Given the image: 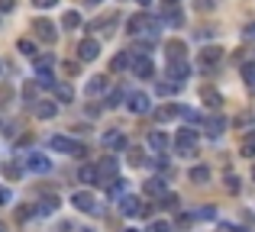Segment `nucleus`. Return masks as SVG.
Instances as JSON below:
<instances>
[{
  "instance_id": "11",
  "label": "nucleus",
  "mask_w": 255,
  "mask_h": 232,
  "mask_svg": "<svg viewBox=\"0 0 255 232\" xmlns=\"http://www.w3.org/2000/svg\"><path fill=\"white\" fill-rule=\"evenodd\" d=\"M120 213L123 216H142V200L132 194H123L120 197Z\"/></svg>"
},
{
  "instance_id": "9",
  "label": "nucleus",
  "mask_w": 255,
  "mask_h": 232,
  "mask_svg": "<svg viewBox=\"0 0 255 232\" xmlns=\"http://www.w3.org/2000/svg\"><path fill=\"white\" fill-rule=\"evenodd\" d=\"M187 75H191V65L184 62V58H174V62H168V77L174 84H184Z\"/></svg>"
},
{
  "instance_id": "28",
  "label": "nucleus",
  "mask_w": 255,
  "mask_h": 232,
  "mask_svg": "<svg viewBox=\"0 0 255 232\" xmlns=\"http://www.w3.org/2000/svg\"><path fill=\"white\" fill-rule=\"evenodd\" d=\"M55 210H58V197H45V200L39 203V210H36V213L49 216V213H55Z\"/></svg>"
},
{
  "instance_id": "40",
  "label": "nucleus",
  "mask_w": 255,
  "mask_h": 232,
  "mask_svg": "<svg viewBox=\"0 0 255 232\" xmlns=\"http://www.w3.org/2000/svg\"><path fill=\"white\" fill-rule=\"evenodd\" d=\"M162 203H165V210H178V194H165Z\"/></svg>"
},
{
  "instance_id": "24",
  "label": "nucleus",
  "mask_w": 255,
  "mask_h": 232,
  "mask_svg": "<svg viewBox=\"0 0 255 232\" xmlns=\"http://www.w3.org/2000/svg\"><path fill=\"white\" fill-rule=\"evenodd\" d=\"M129 62H132V55H129V52H120V55H113V62H110V71L117 75V71L129 68Z\"/></svg>"
},
{
  "instance_id": "18",
  "label": "nucleus",
  "mask_w": 255,
  "mask_h": 232,
  "mask_svg": "<svg viewBox=\"0 0 255 232\" xmlns=\"http://www.w3.org/2000/svg\"><path fill=\"white\" fill-rule=\"evenodd\" d=\"M145 194H149V197H165V194H168L165 177H152V181H145Z\"/></svg>"
},
{
  "instance_id": "25",
  "label": "nucleus",
  "mask_w": 255,
  "mask_h": 232,
  "mask_svg": "<svg viewBox=\"0 0 255 232\" xmlns=\"http://www.w3.org/2000/svg\"><path fill=\"white\" fill-rule=\"evenodd\" d=\"M165 52H168V62H174V58H184V42H178V39H174V42H168L165 45Z\"/></svg>"
},
{
  "instance_id": "1",
  "label": "nucleus",
  "mask_w": 255,
  "mask_h": 232,
  "mask_svg": "<svg viewBox=\"0 0 255 232\" xmlns=\"http://www.w3.org/2000/svg\"><path fill=\"white\" fill-rule=\"evenodd\" d=\"M174 149H178L181 158H194V155H197V132H194V129H178V136H174Z\"/></svg>"
},
{
  "instance_id": "8",
  "label": "nucleus",
  "mask_w": 255,
  "mask_h": 232,
  "mask_svg": "<svg viewBox=\"0 0 255 232\" xmlns=\"http://www.w3.org/2000/svg\"><path fill=\"white\" fill-rule=\"evenodd\" d=\"M75 52H78V62H94L100 55V42L97 39H81V45Z\"/></svg>"
},
{
  "instance_id": "45",
  "label": "nucleus",
  "mask_w": 255,
  "mask_h": 232,
  "mask_svg": "<svg viewBox=\"0 0 255 232\" xmlns=\"http://www.w3.org/2000/svg\"><path fill=\"white\" fill-rule=\"evenodd\" d=\"M181 116H184V119H187V123H200V116H197V113H194V110H184V107H181Z\"/></svg>"
},
{
  "instance_id": "6",
  "label": "nucleus",
  "mask_w": 255,
  "mask_h": 232,
  "mask_svg": "<svg viewBox=\"0 0 255 232\" xmlns=\"http://www.w3.org/2000/svg\"><path fill=\"white\" fill-rule=\"evenodd\" d=\"M71 207H78L81 213H97V200H94L91 190H75L71 194Z\"/></svg>"
},
{
  "instance_id": "48",
  "label": "nucleus",
  "mask_w": 255,
  "mask_h": 232,
  "mask_svg": "<svg viewBox=\"0 0 255 232\" xmlns=\"http://www.w3.org/2000/svg\"><path fill=\"white\" fill-rule=\"evenodd\" d=\"M220 232H246V229H239V226H233V223H220Z\"/></svg>"
},
{
  "instance_id": "43",
  "label": "nucleus",
  "mask_w": 255,
  "mask_h": 232,
  "mask_svg": "<svg viewBox=\"0 0 255 232\" xmlns=\"http://www.w3.org/2000/svg\"><path fill=\"white\" fill-rule=\"evenodd\" d=\"M16 10V0H0V13H13Z\"/></svg>"
},
{
  "instance_id": "13",
  "label": "nucleus",
  "mask_w": 255,
  "mask_h": 232,
  "mask_svg": "<svg viewBox=\"0 0 255 232\" xmlns=\"http://www.w3.org/2000/svg\"><path fill=\"white\" fill-rule=\"evenodd\" d=\"M107 87H110V81H107V75H94L91 81H87L84 94H87V97H97V94H104Z\"/></svg>"
},
{
  "instance_id": "46",
  "label": "nucleus",
  "mask_w": 255,
  "mask_h": 232,
  "mask_svg": "<svg viewBox=\"0 0 255 232\" xmlns=\"http://www.w3.org/2000/svg\"><path fill=\"white\" fill-rule=\"evenodd\" d=\"M191 223H194V216H178V223H174V226H178V229H187Z\"/></svg>"
},
{
  "instance_id": "47",
  "label": "nucleus",
  "mask_w": 255,
  "mask_h": 232,
  "mask_svg": "<svg viewBox=\"0 0 255 232\" xmlns=\"http://www.w3.org/2000/svg\"><path fill=\"white\" fill-rule=\"evenodd\" d=\"M252 123V113H239L236 116V126H249Z\"/></svg>"
},
{
  "instance_id": "52",
  "label": "nucleus",
  "mask_w": 255,
  "mask_h": 232,
  "mask_svg": "<svg viewBox=\"0 0 255 232\" xmlns=\"http://www.w3.org/2000/svg\"><path fill=\"white\" fill-rule=\"evenodd\" d=\"M139 3H142V6H149V3H152V0H139Z\"/></svg>"
},
{
  "instance_id": "26",
  "label": "nucleus",
  "mask_w": 255,
  "mask_h": 232,
  "mask_svg": "<svg viewBox=\"0 0 255 232\" xmlns=\"http://www.w3.org/2000/svg\"><path fill=\"white\" fill-rule=\"evenodd\" d=\"M155 90H158V97H171V94H178V90H181V84H174V81H158Z\"/></svg>"
},
{
  "instance_id": "10",
  "label": "nucleus",
  "mask_w": 255,
  "mask_h": 232,
  "mask_svg": "<svg viewBox=\"0 0 255 232\" xmlns=\"http://www.w3.org/2000/svg\"><path fill=\"white\" fill-rule=\"evenodd\" d=\"M32 32H36V39H42V42H55L58 39L55 23H49V19H36V23H32Z\"/></svg>"
},
{
  "instance_id": "12",
  "label": "nucleus",
  "mask_w": 255,
  "mask_h": 232,
  "mask_svg": "<svg viewBox=\"0 0 255 232\" xmlns=\"http://www.w3.org/2000/svg\"><path fill=\"white\" fill-rule=\"evenodd\" d=\"M104 149L123 152V149H126V136H123L120 129H107V132H104Z\"/></svg>"
},
{
  "instance_id": "38",
  "label": "nucleus",
  "mask_w": 255,
  "mask_h": 232,
  "mask_svg": "<svg viewBox=\"0 0 255 232\" xmlns=\"http://www.w3.org/2000/svg\"><path fill=\"white\" fill-rule=\"evenodd\" d=\"M36 90H39V84H26V87H23L26 103H36Z\"/></svg>"
},
{
  "instance_id": "30",
  "label": "nucleus",
  "mask_w": 255,
  "mask_h": 232,
  "mask_svg": "<svg viewBox=\"0 0 255 232\" xmlns=\"http://www.w3.org/2000/svg\"><path fill=\"white\" fill-rule=\"evenodd\" d=\"M52 90H55V97H58V100H62V103H71V97H75V90H71L68 84H55V87H52Z\"/></svg>"
},
{
  "instance_id": "35",
  "label": "nucleus",
  "mask_w": 255,
  "mask_h": 232,
  "mask_svg": "<svg viewBox=\"0 0 255 232\" xmlns=\"http://www.w3.org/2000/svg\"><path fill=\"white\" fill-rule=\"evenodd\" d=\"M243 77H246V87L255 90V65H246V68H243Z\"/></svg>"
},
{
  "instance_id": "3",
  "label": "nucleus",
  "mask_w": 255,
  "mask_h": 232,
  "mask_svg": "<svg viewBox=\"0 0 255 232\" xmlns=\"http://www.w3.org/2000/svg\"><path fill=\"white\" fill-rule=\"evenodd\" d=\"M49 145H52L55 152H62V155H78V158L84 155V145H81V142H75L71 136H52V139H49Z\"/></svg>"
},
{
  "instance_id": "16",
  "label": "nucleus",
  "mask_w": 255,
  "mask_h": 232,
  "mask_svg": "<svg viewBox=\"0 0 255 232\" xmlns=\"http://www.w3.org/2000/svg\"><path fill=\"white\" fill-rule=\"evenodd\" d=\"M97 174L104 177V181H100V184H107V177H110V181H113V177H117V158H110V155H107L104 161L97 164Z\"/></svg>"
},
{
  "instance_id": "33",
  "label": "nucleus",
  "mask_w": 255,
  "mask_h": 232,
  "mask_svg": "<svg viewBox=\"0 0 255 232\" xmlns=\"http://www.w3.org/2000/svg\"><path fill=\"white\" fill-rule=\"evenodd\" d=\"M126 161L132 164V168H142L145 158H142V149H129V155H126Z\"/></svg>"
},
{
  "instance_id": "37",
  "label": "nucleus",
  "mask_w": 255,
  "mask_h": 232,
  "mask_svg": "<svg viewBox=\"0 0 255 232\" xmlns=\"http://www.w3.org/2000/svg\"><path fill=\"white\" fill-rule=\"evenodd\" d=\"M213 216H217V210H213V207H200L197 213H194V220H213Z\"/></svg>"
},
{
  "instance_id": "58",
  "label": "nucleus",
  "mask_w": 255,
  "mask_h": 232,
  "mask_svg": "<svg viewBox=\"0 0 255 232\" xmlns=\"http://www.w3.org/2000/svg\"><path fill=\"white\" fill-rule=\"evenodd\" d=\"M168 3H178V0H168Z\"/></svg>"
},
{
  "instance_id": "2",
  "label": "nucleus",
  "mask_w": 255,
  "mask_h": 232,
  "mask_svg": "<svg viewBox=\"0 0 255 232\" xmlns=\"http://www.w3.org/2000/svg\"><path fill=\"white\" fill-rule=\"evenodd\" d=\"M220 62H223V49H217V45H207V49L197 55V68L204 71V75L217 71V65H220Z\"/></svg>"
},
{
  "instance_id": "19",
  "label": "nucleus",
  "mask_w": 255,
  "mask_h": 232,
  "mask_svg": "<svg viewBox=\"0 0 255 232\" xmlns=\"http://www.w3.org/2000/svg\"><path fill=\"white\" fill-rule=\"evenodd\" d=\"M174 116H181V107H174V103H165V107L155 110V119H158V123H171Z\"/></svg>"
},
{
  "instance_id": "54",
  "label": "nucleus",
  "mask_w": 255,
  "mask_h": 232,
  "mask_svg": "<svg viewBox=\"0 0 255 232\" xmlns=\"http://www.w3.org/2000/svg\"><path fill=\"white\" fill-rule=\"evenodd\" d=\"M0 232H6V226H3V223H0Z\"/></svg>"
},
{
  "instance_id": "36",
  "label": "nucleus",
  "mask_w": 255,
  "mask_h": 232,
  "mask_svg": "<svg viewBox=\"0 0 255 232\" xmlns=\"http://www.w3.org/2000/svg\"><path fill=\"white\" fill-rule=\"evenodd\" d=\"M126 97V90L123 87H117V90H110V100H107V107H120V100Z\"/></svg>"
},
{
  "instance_id": "53",
  "label": "nucleus",
  "mask_w": 255,
  "mask_h": 232,
  "mask_svg": "<svg viewBox=\"0 0 255 232\" xmlns=\"http://www.w3.org/2000/svg\"><path fill=\"white\" fill-rule=\"evenodd\" d=\"M123 232H139V229H132V226H129V229H123Z\"/></svg>"
},
{
  "instance_id": "44",
  "label": "nucleus",
  "mask_w": 255,
  "mask_h": 232,
  "mask_svg": "<svg viewBox=\"0 0 255 232\" xmlns=\"http://www.w3.org/2000/svg\"><path fill=\"white\" fill-rule=\"evenodd\" d=\"M239 152H243V158H255V145L252 142H243V149H239Z\"/></svg>"
},
{
  "instance_id": "23",
  "label": "nucleus",
  "mask_w": 255,
  "mask_h": 232,
  "mask_svg": "<svg viewBox=\"0 0 255 232\" xmlns=\"http://www.w3.org/2000/svg\"><path fill=\"white\" fill-rule=\"evenodd\" d=\"M187 181H194V184H207V181H210V168H207V164H197V168H191Z\"/></svg>"
},
{
  "instance_id": "41",
  "label": "nucleus",
  "mask_w": 255,
  "mask_h": 232,
  "mask_svg": "<svg viewBox=\"0 0 255 232\" xmlns=\"http://www.w3.org/2000/svg\"><path fill=\"white\" fill-rule=\"evenodd\" d=\"M6 203H13V190L10 187H0V207H6Z\"/></svg>"
},
{
  "instance_id": "57",
  "label": "nucleus",
  "mask_w": 255,
  "mask_h": 232,
  "mask_svg": "<svg viewBox=\"0 0 255 232\" xmlns=\"http://www.w3.org/2000/svg\"><path fill=\"white\" fill-rule=\"evenodd\" d=\"M81 232H94V229H81Z\"/></svg>"
},
{
  "instance_id": "56",
  "label": "nucleus",
  "mask_w": 255,
  "mask_h": 232,
  "mask_svg": "<svg viewBox=\"0 0 255 232\" xmlns=\"http://www.w3.org/2000/svg\"><path fill=\"white\" fill-rule=\"evenodd\" d=\"M252 181H255V168H252Z\"/></svg>"
},
{
  "instance_id": "39",
  "label": "nucleus",
  "mask_w": 255,
  "mask_h": 232,
  "mask_svg": "<svg viewBox=\"0 0 255 232\" xmlns=\"http://www.w3.org/2000/svg\"><path fill=\"white\" fill-rule=\"evenodd\" d=\"M223 181H226V190H230V194H239V177L236 174H226Z\"/></svg>"
},
{
  "instance_id": "55",
  "label": "nucleus",
  "mask_w": 255,
  "mask_h": 232,
  "mask_svg": "<svg viewBox=\"0 0 255 232\" xmlns=\"http://www.w3.org/2000/svg\"><path fill=\"white\" fill-rule=\"evenodd\" d=\"M87 3H100V0H87Z\"/></svg>"
},
{
  "instance_id": "20",
  "label": "nucleus",
  "mask_w": 255,
  "mask_h": 232,
  "mask_svg": "<svg viewBox=\"0 0 255 232\" xmlns=\"http://www.w3.org/2000/svg\"><path fill=\"white\" fill-rule=\"evenodd\" d=\"M200 100H204L210 110H217L220 103H223V97H220V90H213V87H204V90H200Z\"/></svg>"
},
{
  "instance_id": "31",
  "label": "nucleus",
  "mask_w": 255,
  "mask_h": 232,
  "mask_svg": "<svg viewBox=\"0 0 255 232\" xmlns=\"http://www.w3.org/2000/svg\"><path fill=\"white\" fill-rule=\"evenodd\" d=\"M19 174H23V164H16V161H6V164H3V177H10V181H16Z\"/></svg>"
},
{
  "instance_id": "14",
  "label": "nucleus",
  "mask_w": 255,
  "mask_h": 232,
  "mask_svg": "<svg viewBox=\"0 0 255 232\" xmlns=\"http://www.w3.org/2000/svg\"><path fill=\"white\" fill-rule=\"evenodd\" d=\"M168 145H171V139L165 136L162 129H152V132H149V149H152V152H165Z\"/></svg>"
},
{
  "instance_id": "15",
  "label": "nucleus",
  "mask_w": 255,
  "mask_h": 232,
  "mask_svg": "<svg viewBox=\"0 0 255 232\" xmlns=\"http://www.w3.org/2000/svg\"><path fill=\"white\" fill-rule=\"evenodd\" d=\"M162 19H165L168 26H174V29H178V26H184V13L178 10V3H168V6H165Z\"/></svg>"
},
{
  "instance_id": "34",
  "label": "nucleus",
  "mask_w": 255,
  "mask_h": 232,
  "mask_svg": "<svg viewBox=\"0 0 255 232\" xmlns=\"http://www.w3.org/2000/svg\"><path fill=\"white\" fill-rule=\"evenodd\" d=\"M145 232H174V226L168 220H155V223H149V229Z\"/></svg>"
},
{
  "instance_id": "29",
  "label": "nucleus",
  "mask_w": 255,
  "mask_h": 232,
  "mask_svg": "<svg viewBox=\"0 0 255 232\" xmlns=\"http://www.w3.org/2000/svg\"><path fill=\"white\" fill-rule=\"evenodd\" d=\"M113 23H117V16H107V19H97L91 29L94 32H107V36H110V32H113Z\"/></svg>"
},
{
  "instance_id": "21",
  "label": "nucleus",
  "mask_w": 255,
  "mask_h": 232,
  "mask_svg": "<svg viewBox=\"0 0 255 232\" xmlns=\"http://www.w3.org/2000/svg\"><path fill=\"white\" fill-rule=\"evenodd\" d=\"M55 113H58V107H55L52 100H39V103H36V116H39V119H52Z\"/></svg>"
},
{
  "instance_id": "22",
  "label": "nucleus",
  "mask_w": 255,
  "mask_h": 232,
  "mask_svg": "<svg viewBox=\"0 0 255 232\" xmlns=\"http://www.w3.org/2000/svg\"><path fill=\"white\" fill-rule=\"evenodd\" d=\"M78 177H81V184H100V174H97V168H94V164H81Z\"/></svg>"
},
{
  "instance_id": "49",
  "label": "nucleus",
  "mask_w": 255,
  "mask_h": 232,
  "mask_svg": "<svg viewBox=\"0 0 255 232\" xmlns=\"http://www.w3.org/2000/svg\"><path fill=\"white\" fill-rule=\"evenodd\" d=\"M243 36H246V39H255V23H249V26H243Z\"/></svg>"
},
{
  "instance_id": "42",
  "label": "nucleus",
  "mask_w": 255,
  "mask_h": 232,
  "mask_svg": "<svg viewBox=\"0 0 255 232\" xmlns=\"http://www.w3.org/2000/svg\"><path fill=\"white\" fill-rule=\"evenodd\" d=\"M58 0H32V6H39V10H52Z\"/></svg>"
},
{
  "instance_id": "4",
  "label": "nucleus",
  "mask_w": 255,
  "mask_h": 232,
  "mask_svg": "<svg viewBox=\"0 0 255 232\" xmlns=\"http://www.w3.org/2000/svg\"><path fill=\"white\" fill-rule=\"evenodd\" d=\"M23 168L32 171V174H49L52 161H49V155H42V152H29V155L23 158Z\"/></svg>"
},
{
  "instance_id": "32",
  "label": "nucleus",
  "mask_w": 255,
  "mask_h": 232,
  "mask_svg": "<svg viewBox=\"0 0 255 232\" xmlns=\"http://www.w3.org/2000/svg\"><path fill=\"white\" fill-rule=\"evenodd\" d=\"M16 45H19V52H23L26 58H36L39 55V52H36V42H29V39H19Z\"/></svg>"
},
{
  "instance_id": "7",
  "label": "nucleus",
  "mask_w": 255,
  "mask_h": 232,
  "mask_svg": "<svg viewBox=\"0 0 255 232\" xmlns=\"http://www.w3.org/2000/svg\"><path fill=\"white\" fill-rule=\"evenodd\" d=\"M129 55H132V52H129ZM129 68H132V75H136V77H152V75H155V65H152L149 55H132Z\"/></svg>"
},
{
  "instance_id": "50",
  "label": "nucleus",
  "mask_w": 255,
  "mask_h": 232,
  "mask_svg": "<svg viewBox=\"0 0 255 232\" xmlns=\"http://www.w3.org/2000/svg\"><path fill=\"white\" fill-rule=\"evenodd\" d=\"M197 10H213V0H197Z\"/></svg>"
},
{
  "instance_id": "5",
  "label": "nucleus",
  "mask_w": 255,
  "mask_h": 232,
  "mask_svg": "<svg viewBox=\"0 0 255 232\" xmlns=\"http://www.w3.org/2000/svg\"><path fill=\"white\" fill-rule=\"evenodd\" d=\"M126 107H129V113L142 116V113H149V110H152V100H149V94L136 90V94H126Z\"/></svg>"
},
{
  "instance_id": "51",
  "label": "nucleus",
  "mask_w": 255,
  "mask_h": 232,
  "mask_svg": "<svg viewBox=\"0 0 255 232\" xmlns=\"http://www.w3.org/2000/svg\"><path fill=\"white\" fill-rule=\"evenodd\" d=\"M246 142H252V145H255V129H249V136H246Z\"/></svg>"
},
{
  "instance_id": "27",
  "label": "nucleus",
  "mask_w": 255,
  "mask_h": 232,
  "mask_svg": "<svg viewBox=\"0 0 255 232\" xmlns=\"http://www.w3.org/2000/svg\"><path fill=\"white\" fill-rule=\"evenodd\" d=\"M62 26H65V29H78V26H81V13H78V10H68L62 16Z\"/></svg>"
},
{
  "instance_id": "17",
  "label": "nucleus",
  "mask_w": 255,
  "mask_h": 232,
  "mask_svg": "<svg viewBox=\"0 0 255 232\" xmlns=\"http://www.w3.org/2000/svg\"><path fill=\"white\" fill-rule=\"evenodd\" d=\"M204 126H207V136H210V139H220L226 132V119L223 116H210Z\"/></svg>"
}]
</instances>
